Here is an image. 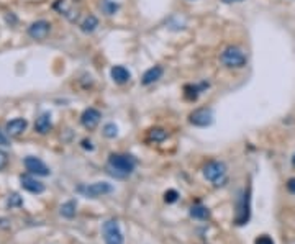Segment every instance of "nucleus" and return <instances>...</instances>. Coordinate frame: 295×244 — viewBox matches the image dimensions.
I'll return each instance as SVG.
<instances>
[{"label":"nucleus","instance_id":"412c9836","mask_svg":"<svg viewBox=\"0 0 295 244\" xmlns=\"http://www.w3.org/2000/svg\"><path fill=\"white\" fill-rule=\"evenodd\" d=\"M102 8H104L107 15H113V13L118 10V5L112 2V0H104V2H102Z\"/></svg>","mask_w":295,"mask_h":244},{"label":"nucleus","instance_id":"393cba45","mask_svg":"<svg viewBox=\"0 0 295 244\" xmlns=\"http://www.w3.org/2000/svg\"><path fill=\"white\" fill-rule=\"evenodd\" d=\"M7 162H8V156H7V153H3L2 149H0V171H2V169L7 166Z\"/></svg>","mask_w":295,"mask_h":244},{"label":"nucleus","instance_id":"7ed1b4c3","mask_svg":"<svg viewBox=\"0 0 295 244\" xmlns=\"http://www.w3.org/2000/svg\"><path fill=\"white\" fill-rule=\"evenodd\" d=\"M109 166L121 176H128L136 167V161L131 156H123V154H112L109 157Z\"/></svg>","mask_w":295,"mask_h":244},{"label":"nucleus","instance_id":"0eeeda50","mask_svg":"<svg viewBox=\"0 0 295 244\" xmlns=\"http://www.w3.org/2000/svg\"><path fill=\"white\" fill-rule=\"evenodd\" d=\"M248 220H250V192L243 194V197H241L240 205H238L236 217H235V223L238 226H243V224L248 223Z\"/></svg>","mask_w":295,"mask_h":244},{"label":"nucleus","instance_id":"f257e3e1","mask_svg":"<svg viewBox=\"0 0 295 244\" xmlns=\"http://www.w3.org/2000/svg\"><path fill=\"white\" fill-rule=\"evenodd\" d=\"M220 61H222L223 66H227L229 69H240L243 66H246L248 58L243 53V49L236 48V46H228L222 53V56H220Z\"/></svg>","mask_w":295,"mask_h":244},{"label":"nucleus","instance_id":"dca6fc26","mask_svg":"<svg viewBox=\"0 0 295 244\" xmlns=\"http://www.w3.org/2000/svg\"><path fill=\"white\" fill-rule=\"evenodd\" d=\"M97 26H98V20H97V17H93V15H87L84 18V22L81 23V30L84 33H93L97 30Z\"/></svg>","mask_w":295,"mask_h":244},{"label":"nucleus","instance_id":"a211bd4d","mask_svg":"<svg viewBox=\"0 0 295 244\" xmlns=\"http://www.w3.org/2000/svg\"><path fill=\"white\" fill-rule=\"evenodd\" d=\"M208 87V84H202V86H187L185 87V98L189 100H195L199 97V93L202 92V89Z\"/></svg>","mask_w":295,"mask_h":244},{"label":"nucleus","instance_id":"6ab92c4d","mask_svg":"<svg viewBox=\"0 0 295 244\" xmlns=\"http://www.w3.org/2000/svg\"><path fill=\"white\" fill-rule=\"evenodd\" d=\"M61 215H63L64 218L76 217V201H66V203L61 206Z\"/></svg>","mask_w":295,"mask_h":244},{"label":"nucleus","instance_id":"1a4fd4ad","mask_svg":"<svg viewBox=\"0 0 295 244\" xmlns=\"http://www.w3.org/2000/svg\"><path fill=\"white\" fill-rule=\"evenodd\" d=\"M51 30V25L45 20H38L28 26V35L33 40H45Z\"/></svg>","mask_w":295,"mask_h":244},{"label":"nucleus","instance_id":"4be33fe9","mask_svg":"<svg viewBox=\"0 0 295 244\" xmlns=\"http://www.w3.org/2000/svg\"><path fill=\"white\" fill-rule=\"evenodd\" d=\"M104 134L107 138H115L116 134H118V128H116L115 123H107L104 126Z\"/></svg>","mask_w":295,"mask_h":244},{"label":"nucleus","instance_id":"ddd939ff","mask_svg":"<svg viewBox=\"0 0 295 244\" xmlns=\"http://www.w3.org/2000/svg\"><path fill=\"white\" fill-rule=\"evenodd\" d=\"M162 72H164V69L161 67V66H154V67H149L148 71L143 74L141 84H143V86H151V84L158 82L159 79L162 77Z\"/></svg>","mask_w":295,"mask_h":244},{"label":"nucleus","instance_id":"4468645a","mask_svg":"<svg viewBox=\"0 0 295 244\" xmlns=\"http://www.w3.org/2000/svg\"><path fill=\"white\" fill-rule=\"evenodd\" d=\"M110 76L115 84H126L131 79V72L123 66H113L110 71Z\"/></svg>","mask_w":295,"mask_h":244},{"label":"nucleus","instance_id":"9b49d317","mask_svg":"<svg viewBox=\"0 0 295 244\" xmlns=\"http://www.w3.org/2000/svg\"><path fill=\"white\" fill-rule=\"evenodd\" d=\"M20 182H22L23 189L31 192V194H41V192L45 190V185L41 184L40 180H36L33 176H28V174H25V176L20 177Z\"/></svg>","mask_w":295,"mask_h":244},{"label":"nucleus","instance_id":"9d476101","mask_svg":"<svg viewBox=\"0 0 295 244\" xmlns=\"http://www.w3.org/2000/svg\"><path fill=\"white\" fill-rule=\"evenodd\" d=\"M100 118H102V115L97 109H87L81 116V123H82L84 128L95 130L97 125L100 123Z\"/></svg>","mask_w":295,"mask_h":244},{"label":"nucleus","instance_id":"f03ea898","mask_svg":"<svg viewBox=\"0 0 295 244\" xmlns=\"http://www.w3.org/2000/svg\"><path fill=\"white\" fill-rule=\"evenodd\" d=\"M204 176L213 185L220 187L227 182V166L222 161H212L204 167Z\"/></svg>","mask_w":295,"mask_h":244},{"label":"nucleus","instance_id":"aec40b11","mask_svg":"<svg viewBox=\"0 0 295 244\" xmlns=\"http://www.w3.org/2000/svg\"><path fill=\"white\" fill-rule=\"evenodd\" d=\"M149 138L156 143H161L167 138V131L162 130V128H153L151 131H149Z\"/></svg>","mask_w":295,"mask_h":244},{"label":"nucleus","instance_id":"c85d7f7f","mask_svg":"<svg viewBox=\"0 0 295 244\" xmlns=\"http://www.w3.org/2000/svg\"><path fill=\"white\" fill-rule=\"evenodd\" d=\"M82 146H84V149H89V151H92V149H93L92 141H89V139H84V141H82Z\"/></svg>","mask_w":295,"mask_h":244},{"label":"nucleus","instance_id":"6e6552de","mask_svg":"<svg viewBox=\"0 0 295 244\" xmlns=\"http://www.w3.org/2000/svg\"><path fill=\"white\" fill-rule=\"evenodd\" d=\"M25 167L30 174H35V176H49V167L41 161L38 157L28 156L25 159Z\"/></svg>","mask_w":295,"mask_h":244},{"label":"nucleus","instance_id":"cd10ccee","mask_svg":"<svg viewBox=\"0 0 295 244\" xmlns=\"http://www.w3.org/2000/svg\"><path fill=\"white\" fill-rule=\"evenodd\" d=\"M0 144H2V146H8V144H10L8 143V138L2 133V131H0Z\"/></svg>","mask_w":295,"mask_h":244},{"label":"nucleus","instance_id":"20e7f679","mask_svg":"<svg viewBox=\"0 0 295 244\" xmlns=\"http://www.w3.org/2000/svg\"><path fill=\"white\" fill-rule=\"evenodd\" d=\"M104 239L105 244H123V233L116 220H109L104 223Z\"/></svg>","mask_w":295,"mask_h":244},{"label":"nucleus","instance_id":"f8f14e48","mask_svg":"<svg viewBox=\"0 0 295 244\" xmlns=\"http://www.w3.org/2000/svg\"><path fill=\"white\" fill-rule=\"evenodd\" d=\"M26 126H28V123H26L25 118H15V120L8 121L7 126H5V130H7V134L8 136H13V138H17V136H20V134L25 133Z\"/></svg>","mask_w":295,"mask_h":244},{"label":"nucleus","instance_id":"c756f323","mask_svg":"<svg viewBox=\"0 0 295 244\" xmlns=\"http://www.w3.org/2000/svg\"><path fill=\"white\" fill-rule=\"evenodd\" d=\"M223 2L225 3H233V2H235L236 3V2H243V0H223Z\"/></svg>","mask_w":295,"mask_h":244},{"label":"nucleus","instance_id":"b1692460","mask_svg":"<svg viewBox=\"0 0 295 244\" xmlns=\"http://www.w3.org/2000/svg\"><path fill=\"white\" fill-rule=\"evenodd\" d=\"M254 244H274V241L268 236V234H262V236H259L256 239Z\"/></svg>","mask_w":295,"mask_h":244},{"label":"nucleus","instance_id":"423d86ee","mask_svg":"<svg viewBox=\"0 0 295 244\" xmlns=\"http://www.w3.org/2000/svg\"><path fill=\"white\" fill-rule=\"evenodd\" d=\"M190 125L199 126V128H205L213 123V111L210 109H197L189 115Z\"/></svg>","mask_w":295,"mask_h":244},{"label":"nucleus","instance_id":"2eb2a0df","mask_svg":"<svg viewBox=\"0 0 295 244\" xmlns=\"http://www.w3.org/2000/svg\"><path fill=\"white\" fill-rule=\"evenodd\" d=\"M35 130L38 131V133H41V134L48 133V131L51 130V115H49V113L40 115L38 118H36Z\"/></svg>","mask_w":295,"mask_h":244},{"label":"nucleus","instance_id":"39448f33","mask_svg":"<svg viewBox=\"0 0 295 244\" xmlns=\"http://www.w3.org/2000/svg\"><path fill=\"white\" fill-rule=\"evenodd\" d=\"M79 192L86 197H91V199H97V197L112 194V192H113V187H112L109 182H93V184L79 187Z\"/></svg>","mask_w":295,"mask_h":244},{"label":"nucleus","instance_id":"7c9ffc66","mask_svg":"<svg viewBox=\"0 0 295 244\" xmlns=\"http://www.w3.org/2000/svg\"><path fill=\"white\" fill-rule=\"evenodd\" d=\"M292 162H294V166H295V156H294V159H292Z\"/></svg>","mask_w":295,"mask_h":244},{"label":"nucleus","instance_id":"bb28decb","mask_svg":"<svg viewBox=\"0 0 295 244\" xmlns=\"http://www.w3.org/2000/svg\"><path fill=\"white\" fill-rule=\"evenodd\" d=\"M287 189H289L290 194H295V179H290L287 182Z\"/></svg>","mask_w":295,"mask_h":244},{"label":"nucleus","instance_id":"5701e85b","mask_svg":"<svg viewBox=\"0 0 295 244\" xmlns=\"http://www.w3.org/2000/svg\"><path fill=\"white\" fill-rule=\"evenodd\" d=\"M179 199V194H177L176 190H167L166 194H164V200H166V203H174Z\"/></svg>","mask_w":295,"mask_h":244},{"label":"nucleus","instance_id":"a878e982","mask_svg":"<svg viewBox=\"0 0 295 244\" xmlns=\"http://www.w3.org/2000/svg\"><path fill=\"white\" fill-rule=\"evenodd\" d=\"M18 203H22L20 197H18L17 194H13V195H12V199L8 200V205H10V206H13V205H18Z\"/></svg>","mask_w":295,"mask_h":244},{"label":"nucleus","instance_id":"f3484780","mask_svg":"<svg viewBox=\"0 0 295 244\" xmlns=\"http://www.w3.org/2000/svg\"><path fill=\"white\" fill-rule=\"evenodd\" d=\"M190 217L197 218V220H207L210 217V212L207 206H204V205H194L190 208Z\"/></svg>","mask_w":295,"mask_h":244}]
</instances>
